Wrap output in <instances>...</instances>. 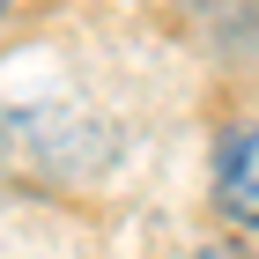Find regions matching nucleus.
<instances>
[{"label": "nucleus", "instance_id": "f03ea898", "mask_svg": "<svg viewBox=\"0 0 259 259\" xmlns=\"http://www.w3.org/2000/svg\"><path fill=\"white\" fill-rule=\"evenodd\" d=\"M200 259H237V252H200Z\"/></svg>", "mask_w": 259, "mask_h": 259}, {"label": "nucleus", "instance_id": "f257e3e1", "mask_svg": "<svg viewBox=\"0 0 259 259\" xmlns=\"http://www.w3.org/2000/svg\"><path fill=\"white\" fill-rule=\"evenodd\" d=\"M222 215L259 230V126L222 148Z\"/></svg>", "mask_w": 259, "mask_h": 259}, {"label": "nucleus", "instance_id": "7ed1b4c3", "mask_svg": "<svg viewBox=\"0 0 259 259\" xmlns=\"http://www.w3.org/2000/svg\"><path fill=\"white\" fill-rule=\"evenodd\" d=\"M8 8H15V0H0V15H8Z\"/></svg>", "mask_w": 259, "mask_h": 259}]
</instances>
